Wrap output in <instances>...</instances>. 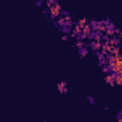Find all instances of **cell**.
<instances>
[{"instance_id":"obj_1","label":"cell","mask_w":122,"mask_h":122,"mask_svg":"<svg viewBox=\"0 0 122 122\" xmlns=\"http://www.w3.org/2000/svg\"><path fill=\"white\" fill-rule=\"evenodd\" d=\"M47 11H48L50 17H51V19H54V20H57L58 17H61V16H62V13H64L60 3H56V4H53L51 7H48V9H47Z\"/></svg>"},{"instance_id":"obj_2","label":"cell","mask_w":122,"mask_h":122,"mask_svg":"<svg viewBox=\"0 0 122 122\" xmlns=\"http://www.w3.org/2000/svg\"><path fill=\"white\" fill-rule=\"evenodd\" d=\"M101 47H102V41H97V40H91L90 41V48H91L94 53L101 51Z\"/></svg>"},{"instance_id":"obj_3","label":"cell","mask_w":122,"mask_h":122,"mask_svg":"<svg viewBox=\"0 0 122 122\" xmlns=\"http://www.w3.org/2000/svg\"><path fill=\"white\" fill-rule=\"evenodd\" d=\"M104 80H105V82H107L108 85L115 87V74H114V72H108V74H105Z\"/></svg>"},{"instance_id":"obj_4","label":"cell","mask_w":122,"mask_h":122,"mask_svg":"<svg viewBox=\"0 0 122 122\" xmlns=\"http://www.w3.org/2000/svg\"><path fill=\"white\" fill-rule=\"evenodd\" d=\"M57 91L60 94H67L68 92V82L67 81H61L57 84Z\"/></svg>"},{"instance_id":"obj_5","label":"cell","mask_w":122,"mask_h":122,"mask_svg":"<svg viewBox=\"0 0 122 122\" xmlns=\"http://www.w3.org/2000/svg\"><path fill=\"white\" fill-rule=\"evenodd\" d=\"M56 3H58V0H44V4L47 6V9L48 7H51L53 4H56Z\"/></svg>"},{"instance_id":"obj_6","label":"cell","mask_w":122,"mask_h":122,"mask_svg":"<svg viewBox=\"0 0 122 122\" xmlns=\"http://www.w3.org/2000/svg\"><path fill=\"white\" fill-rule=\"evenodd\" d=\"M87 101H88L91 105H95V99H94L92 97H90V95H87Z\"/></svg>"},{"instance_id":"obj_7","label":"cell","mask_w":122,"mask_h":122,"mask_svg":"<svg viewBox=\"0 0 122 122\" xmlns=\"http://www.w3.org/2000/svg\"><path fill=\"white\" fill-rule=\"evenodd\" d=\"M115 34H117V37L119 38V41H122V30H118V29H117V33H115Z\"/></svg>"},{"instance_id":"obj_8","label":"cell","mask_w":122,"mask_h":122,"mask_svg":"<svg viewBox=\"0 0 122 122\" xmlns=\"http://www.w3.org/2000/svg\"><path fill=\"white\" fill-rule=\"evenodd\" d=\"M117 122H122V118H117Z\"/></svg>"},{"instance_id":"obj_9","label":"cell","mask_w":122,"mask_h":122,"mask_svg":"<svg viewBox=\"0 0 122 122\" xmlns=\"http://www.w3.org/2000/svg\"><path fill=\"white\" fill-rule=\"evenodd\" d=\"M44 122H48V121H44Z\"/></svg>"}]
</instances>
